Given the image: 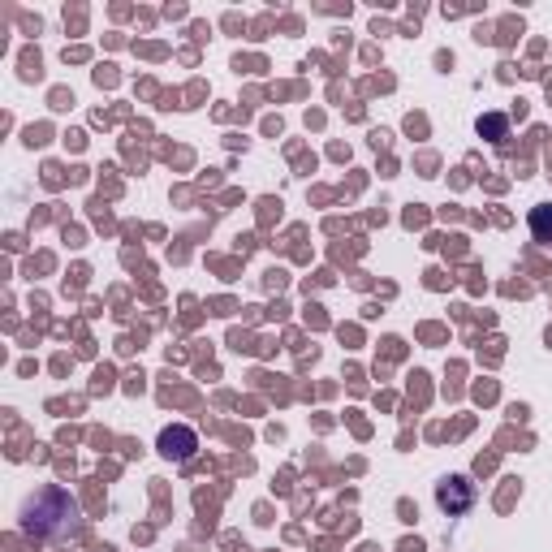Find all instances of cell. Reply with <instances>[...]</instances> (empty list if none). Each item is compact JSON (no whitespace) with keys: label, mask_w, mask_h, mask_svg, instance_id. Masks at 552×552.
I'll list each match as a JSON object with an SVG mask.
<instances>
[{"label":"cell","mask_w":552,"mask_h":552,"mask_svg":"<svg viewBox=\"0 0 552 552\" xmlns=\"http://www.w3.org/2000/svg\"><path fill=\"white\" fill-rule=\"evenodd\" d=\"M74 514H78V505H74V496H69L65 488H44L35 496L31 505L22 509V531L26 535H65L69 527H74Z\"/></svg>","instance_id":"1"},{"label":"cell","mask_w":552,"mask_h":552,"mask_svg":"<svg viewBox=\"0 0 552 552\" xmlns=\"http://www.w3.org/2000/svg\"><path fill=\"white\" fill-rule=\"evenodd\" d=\"M436 501H440V509H449V514H466V509L475 505V483L462 475H449L436 488Z\"/></svg>","instance_id":"2"},{"label":"cell","mask_w":552,"mask_h":552,"mask_svg":"<svg viewBox=\"0 0 552 552\" xmlns=\"http://www.w3.org/2000/svg\"><path fill=\"white\" fill-rule=\"evenodd\" d=\"M195 449H199V440H195V432H190V427H169V432L160 436V453H164V458L186 462Z\"/></svg>","instance_id":"3"},{"label":"cell","mask_w":552,"mask_h":552,"mask_svg":"<svg viewBox=\"0 0 552 552\" xmlns=\"http://www.w3.org/2000/svg\"><path fill=\"white\" fill-rule=\"evenodd\" d=\"M531 233L535 242H552V203H540L531 212Z\"/></svg>","instance_id":"4"},{"label":"cell","mask_w":552,"mask_h":552,"mask_svg":"<svg viewBox=\"0 0 552 552\" xmlns=\"http://www.w3.org/2000/svg\"><path fill=\"white\" fill-rule=\"evenodd\" d=\"M483 130L492 134V143H501V138H505V121H501V117H483V121H479V134H483Z\"/></svg>","instance_id":"5"}]
</instances>
